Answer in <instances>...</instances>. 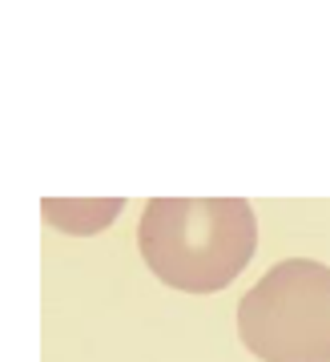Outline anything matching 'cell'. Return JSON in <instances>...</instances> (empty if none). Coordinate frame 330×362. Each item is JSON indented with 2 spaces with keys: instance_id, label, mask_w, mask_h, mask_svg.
I'll return each instance as SVG.
<instances>
[{
  "instance_id": "6da1fadb",
  "label": "cell",
  "mask_w": 330,
  "mask_h": 362,
  "mask_svg": "<svg viewBox=\"0 0 330 362\" xmlns=\"http://www.w3.org/2000/svg\"><path fill=\"white\" fill-rule=\"evenodd\" d=\"M149 274L181 294H217L258 250V218L246 197H149L137 221Z\"/></svg>"
},
{
  "instance_id": "7a4b0ae2",
  "label": "cell",
  "mask_w": 330,
  "mask_h": 362,
  "mask_svg": "<svg viewBox=\"0 0 330 362\" xmlns=\"http://www.w3.org/2000/svg\"><path fill=\"white\" fill-rule=\"evenodd\" d=\"M238 338L262 362H330V266H270L238 302Z\"/></svg>"
},
{
  "instance_id": "3957f363",
  "label": "cell",
  "mask_w": 330,
  "mask_h": 362,
  "mask_svg": "<svg viewBox=\"0 0 330 362\" xmlns=\"http://www.w3.org/2000/svg\"><path fill=\"white\" fill-rule=\"evenodd\" d=\"M40 209H45V221L57 226L61 233H76V238H85V233H97V230H105L109 221H117V214L125 209V202H121V197H93V202L45 197Z\"/></svg>"
}]
</instances>
